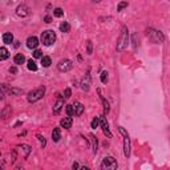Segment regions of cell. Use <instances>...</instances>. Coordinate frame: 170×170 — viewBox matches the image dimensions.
<instances>
[{"mask_svg": "<svg viewBox=\"0 0 170 170\" xmlns=\"http://www.w3.org/2000/svg\"><path fill=\"white\" fill-rule=\"evenodd\" d=\"M100 126L102 128V132H104V134H106L108 137H112V132L109 130V125H108V121H106V118L104 116H101L100 117Z\"/></svg>", "mask_w": 170, "mask_h": 170, "instance_id": "cell-8", "label": "cell"}, {"mask_svg": "<svg viewBox=\"0 0 170 170\" xmlns=\"http://www.w3.org/2000/svg\"><path fill=\"white\" fill-rule=\"evenodd\" d=\"M16 15L20 16V18H27V16L29 15V8L27 5H24V4L19 5L18 9H16Z\"/></svg>", "mask_w": 170, "mask_h": 170, "instance_id": "cell-9", "label": "cell"}, {"mask_svg": "<svg viewBox=\"0 0 170 170\" xmlns=\"http://www.w3.org/2000/svg\"><path fill=\"white\" fill-rule=\"evenodd\" d=\"M98 95H100V98H101V101H102V105H104L105 112L108 113V112H109V102H108V101H106V100L104 98V96H101V92H100V89H98Z\"/></svg>", "mask_w": 170, "mask_h": 170, "instance_id": "cell-22", "label": "cell"}, {"mask_svg": "<svg viewBox=\"0 0 170 170\" xmlns=\"http://www.w3.org/2000/svg\"><path fill=\"white\" fill-rule=\"evenodd\" d=\"M53 15H55L56 18H61V16L64 15V11H63L61 8H56L55 11H53Z\"/></svg>", "mask_w": 170, "mask_h": 170, "instance_id": "cell-27", "label": "cell"}, {"mask_svg": "<svg viewBox=\"0 0 170 170\" xmlns=\"http://www.w3.org/2000/svg\"><path fill=\"white\" fill-rule=\"evenodd\" d=\"M101 169L102 170H114L117 169V161L113 157H105L101 162Z\"/></svg>", "mask_w": 170, "mask_h": 170, "instance_id": "cell-5", "label": "cell"}, {"mask_svg": "<svg viewBox=\"0 0 170 170\" xmlns=\"http://www.w3.org/2000/svg\"><path fill=\"white\" fill-rule=\"evenodd\" d=\"M91 140H92V144H93V153L96 154V153H97V149H98V148H97V146H98V144H97V138H96L93 134H91Z\"/></svg>", "mask_w": 170, "mask_h": 170, "instance_id": "cell-23", "label": "cell"}, {"mask_svg": "<svg viewBox=\"0 0 170 170\" xmlns=\"http://www.w3.org/2000/svg\"><path fill=\"white\" fill-rule=\"evenodd\" d=\"M128 41H129V33H128V28L124 27L122 28L121 33L118 36V40H117V51L121 52L125 49V47L128 45Z\"/></svg>", "mask_w": 170, "mask_h": 170, "instance_id": "cell-1", "label": "cell"}, {"mask_svg": "<svg viewBox=\"0 0 170 170\" xmlns=\"http://www.w3.org/2000/svg\"><path fill=\"white\" fill-rule=\"evenodd\" d=\"M9 114H11V106H5L4 111L2 112V117H3V120H7V118L9 117Z\"/></svg>", "mask_w": 170, "mask_h": 170, "instance_id": "cell-21", "label": "cell"}, {"mask_svg": "<svg viewBox=\"0 0 170 170\" xmlns=\"http://www.w3.org/2000/svg\"><path fill=\"white\" fill-rule=\"evenodd\" d=\"M41 64H43V66L48 68V66L52 64V63H51V57H48V56H45V57H41Z\"/></svg>", "mask_w": 170, "mask_h": 170, "instance_id": "cell-24", "label": "cell"}, {"mask_svg": "<svg viewBox=\"0 0 170 170\" xmlns=\"http://www.w3.org/2000/svg\"><path fill=\"white\" fill-rule=\"evenodd\" d=\"M69 29H71V25H69L68 21H63L60 24V31L61 32H69Z\"/></svg>", "mask_w": 170, "mask_h": 170, "instance_id": "cell-18", "label": "cell"}, {"mask_svg": "<svg viewBox=\"0 0 170 170\" xmlns=\"http://www.w3.org/2000/svg\"><path fill=\"white\" fill-rule=\"evenodd\" d=\"M9 73H13V75H15V73H18V69H16L15 66H12V68H9Z\"/></svg>", "mask_w": 170, "mask_h": 170, "instance_id": "cell-36", "label": "cell"}, {"mask_svg": "<svg viewBox=\"0 0 170 170\" xmlns=\"http://www.w3.org/2000/svg\"><path fill=\"white\" fill-rule=\"evenodd\" d=\"M148 36H149V39L152 40V41H154V43H162L164 41V35H162L159 31H156V29H148Z\"/></svg>", "mask_w": 170, "mask_h": 170, "instance_id": "cell-6", "label": "cell"}, {"mask_svg": "<svg viewBox=\"0 0 170 170\" xmlns=\"http://www.w3.org/2000/svg\"><path fill=\"white\" fill-rule=\"evenodd\" d=\"M72 122H73L72 117H69V116H68V117H64V118H63L60 124H61V126H63L64 129H69V128L72 126Z\"/></svg>", "mask_w": 170, "mask_h": 170, "instance_id": "cell-13", "label": "cell"}, {"mask_svg": "<svg viewBox=\"0 0 170 170\" xmlns=\"http://www.w3.org/2000/svg\"><path fill=\"white\" fill-rule=\"evenodd\" d=\"M37 45H39V39L36 37V36H32V37H28V40H27V47H28V48L35 49Z\"/></svg>", "mask_w": 170, "mask_h": 170, "instance_id": "cell-12", "label": "cell"}, {"mask_svg": "<svg viewBox=\"0 0 170 170\" xmlns=\"http://www.w3.org/2000/svg\"><path fill=\"white\" fill-rule=\"evenodd\" d=\"M66 114H68L69 117L75 116V111H73V106L72 105H66Z\"/></svg>", "mask_w": 170, "mask_h": 170, "instance_id": "cell-28", "label": "cell"}, {"mask_svg": "<svg viewBox=\"0 0 170 170\" xmlns=\"http://www.w3.org/2000/svg\"><path fill=\"white\" fill-rule=\"evenodd\" d=\"M72 66H73V63L71 61V60H68V59L60 60L59 64H57V68H59L60 72H68V71H71Z\"/></svg>", "mask_w": 170, "mask_h": 170, "instance_id": "cell-7", "label": "cell"}, {"mask_svg": "<svg viewBox=\"0 0 170 170\" xmlns=\"http://www.w3.org/2000/svg\"><path fill=\"white\" fill-rule=\"evenodd\" d=\"M98 125H100V118H98V117L93 118V121H92V128H93V129H96Z\"/></svg>", "mask_w": 170, "mask_h": 170, "instance_id": "cell-31", "label": "cell"}, {"mask_svg": "<svg viewBox=\"0 0 170 170\" xmlns=\"http://www.w3.org/2000/svg\"><path fill=\"white\" fill-rule=\"evenodd\" d=\"M93 2H97L98 3V2H101V0H93Z\"/></svg>", "mask_w": 170, "mask_h": 170, "instance_id": "cell-40", "label": "cell"}, {"mask_svg": "<svg viewBox=\"0 0 170 170\" xmlns=\"http://www.w3.org/2000/svg\"><path fill=\"white\" fill-rule=\"evenodd\" d=\"M125 7H128V2H121V3H120V4L117 5V11L121 12L122 9L125 8Z\"/></svg>", "mask_w": 170, "mask_h": 170, "instance_id": "cell-29", "label": "cell"}, {"mask_svg": "<svg viewBox=\"0 0 170 170\" xmlns=\"http://www.w3.org/2000/svg\"><path fill=\"white\" fill-rule=\"evenodd\" d=\"M8 57H9L8 49L4 48V47H0V61H3V60H7Z\"/></svg>", "mask_w": 170, "mask_h": 170, "instance_id": "cell-14", "label": "cell"}, {"mask_svg": "<svg viewBox=\"0 0 170 170\" xmlns=\"http://www.w3.org/2000/svg\"><path fill=\"white\" fill-rule=\"evenodd\" d=\"M52 140H53L55 142H57L59 140H60V129H59V128L53 129V132H52Z\"/></svg>", "mask_w": 170, "mask_h": 170, "instance_id": "cell-20", "label": "cell"}, {"mask_svg": "<svg viewBox=\"0 0 170 170\" xmlns=\"http://www.w3.org/2000/svg\"><path fill=\"white\" fill-rule=\"evenodd\" d=\"M44 21H45V23H51V21H52V18H51V16H45V18H44Z\"/></svg>", "mask_w": 170, "mask_h": 170, "instance_id": "cell-37", "label": "cell"}, {"mask_svg": "<svg viewBox=\"0 0 170 170\" xmlns=\"http://www.w3.org/2000/svg\"><path fill=\"white\" fill-rule=\"evenodd\" d=\"M37 138H39V141H40V144H41V146L44 148V146H45V138L43 137V136H40V134H37Z\"/></svg>", "mask_w": 170, "mask_h": 170, "instance_id": "cell-33", "label": "cell"}, {"mask_svg": "<svg viewBox=\"0 0 170 170\" xmlns=\"http://www.w3.org/2000/svg\"><path fill=\"white\" fill-rule=\"evenodd\" d=\"M25 61V57H24V55H21V53H18V55L15 56V64H23V63Z\"/></svg>", "mask_w": 170, "mask_h": 170, "instance_id": "cell-19", "label": "cell"}, {"mask_svg": "<svg viewBox=\"0 0 170 170\" xmlns=\"http://www.w3.org/2000/svg\"><path fill=\"white\" fill-rule=\"evenodd\" d=\"M56 41V35L52 29H48V31H44L41 33V43L47 47L52 45L53 43Z\"/></svg>", "mask_w": 170, "mask_h": 170, "instance_id": "cell-2", "label": "cell"}, {"mask_svg": "<svg viewBox=\"0 0 170 170\" xmlns=\"http://www.w3.org/2000/svg\"><path fill=\"white\" fill-rule=\"evenodd\" d=\"M118 130L122 136H124V154H125L126 158H129V156H130V138H129L128 133H126V130L122 128V126H120Z\"/></svg>", "mask_w": 170, "mask_h": 170, "instance_id": "cell-3", "label": "cell"}, {"mask_svg": "<svg viewBox=\"0 0 170 170\" xmlns=\"http://www.w3.org/2000/svg\"><path fill=\"white\" fill-rule=\"evenodd\" d=\"M3 98H4V95H3V92L0 91V100H3Z\"/></svg>", "mask_w": 170, "mask_h": 170, "instance_id": "cell-39", "label": "cell"}, {"mask_svg": "<svg viewBox=\"0 0 170 170\" xmlns=\"http://www.w3.org/2000/svg\"><path fill=\"white\" fill-rule=\"evenodd\" d=\"M108 81V72H102L101 73V82L102 84H106Z\"/></svg>", "mask_w": 170, "mask_h": 170, "instance_id": "cell-30", "label": "cell"}, {"mask_svg": "<svg viewBox=\"0 0 170 170\" xmlns=\"http://www.w3.org/2000/svg\"><path fill=\"white\" fill-rule=\"evenodd\" d=\"M89 84H91V77H89V75H86V81L84 79L82 80V82H81L82 89H84V91H89Z\"/></svg>", "mask_w": 170, "mask_h": 170, "instance_id": "cell-17", "label": "cell"}, {"mask_svg": "<svg viewBox=\"0 0 170 170\" xmlns=\"http://www.w3.org/2000/svg\"><path fill=\"white\" fill-rule=\"evenodd\" d=\"M3 41L5 43V44H11V43L13 41V36H12V33H9V32H7L3 35Z\"/></svg>", "mask_w": 170, "mask_h": 170, "instance_id": "cell-15", "label": "cell"}, {"mask_svg": "<svg viewBox=\"0 0 170 170\" xmlns=\"http://www.w3.org/2000/svg\"><path fill=\"white\" fill-rule=\"evenodd\" d=\"M27 66H28V69L29 71H37V65H36V63L33 61V60L31 59V60H28V61H27Z\"/></svg>", "mask_w": 170, "mask_h": 170, "instance_id": "cell-16", "label": "cell"}, {"mask_svg": "<svg viewBox=\"0 0 170 170\" xmlns=\"http://www.w3.org/2000/svg\"><path fill=\"white\" fill-rule=\"evenodd\" d=\"M20 148L24 150V157H28V154L31 153V146H28V145H21Z\"/></svg>", "mask_w": 170, "mask_h": 170, "instance_id": "cell-25", "label": "cell"}, {"mask_svg": "<svg viewBox=\"0 0 170 170\" xmlns=\"http://www.w3.org/2000/svg\"><path fill=\"white\" fill-rule=\"evenodd\" d=\"M44 93H45V88H44V86H40V88H37V89H35V91H32V92L28 93V101L29 102L39 101L40 98H43Z\"/></svg>", "mask_w": 170, "mask_h": 170, "instance_id": "cell-4", "label": "cell"}, {"mask_svg": "<svg viewBox=\"0 0 170 170\" xmlns=\"http://www.w3.org/2000/svg\"><path fill=\"white\" fill-rule=\"evenodd\" d=\"M71 93H72V92H71V89L66 88V89H65V92H64V97H65V98H69V97H71Z\"/></svg>", "mask_w": 170, "mask_h": 170, "instance_id": "cell-34", "label": "cell"}, {"mask_svg": "<svg viewBox=\"0 0 170 170\" xmlns=\"http://www.w3.org/2000/svg\"><path fill=\"white\" fill-rule=\"evenodd\" d=\"M63 106H64V100H63L61 97H59L57 101H56V104L53 105V114H59Z\"/></svg>", "mask_w": 170, "mask_h": 170, "instance_id": "cell-11", "label": "cell"}, {"mask_svg": "<svg viewBox=\"0 0 170 170\" xmlns=\"http://www.w3.org/2000/svg\"><path fill=\"white\" fill-rule=\"evenodd\" d=\"M73 106V111H75V116H81L82 112H84V105L81 104V102L76 101L75 104H72Z\"/></svg>", "mask_w": 170, "mask_h": 170, "instance_id": "cell-10", "label": "cell"}, {"mask_svg": "<svg viewBox=\"0 0 170 170\" xmlns=\"http://www.w3.org/2000/svg\"><path fill=\"white\" fill-rule=\"evenodd\" d=\"M8 92L11 93V95H15V96H20V95H21V93H23V91H21V89H18V88H11Z\"/></svg>", "mask_w": 170, "mask_h": 170, "instance_id": "cell-26", "label": "cell"}, {"mask_svg": "<svg viewBox=\"0 0 170 170\" xmlns=\"http://www.w3.org/2000/svg\"><path fill=\"white\" fill-rule=\"evenodd\" d=\"M72 168H73V170H75V169H79V164H77V162H75V164L72 165Z\"/></svg>", "mask_w": 170, "mask_h": 170, "instance_id": "cell-38", "label": "cell"}, {"mask_svg": "<svg viewBox=\"0 0 170 170\" xmlns=\"http://www.w3.org/2000/svg\"><path fill=\"white\" fill-rule=\"evenodd\" d=\"M33 57H36V59L43 57V52L39 51V49H35V52H33Z\"/></svg>", "mask_w": 170, "mask_h": 170, "instance_id": "cell-32", "label": "cell"}, {"mask_svg": "<svg viewBox=\"0 0 170 170\" xmlns=\"http://www.w3.org/2000/svg\"><path fill=\"white\" fill-rule=\"evenodd\" d=\"M86 45H88L86 52H88V55H91V53H92V41H88V43H86Z\"/></svg>", "mask_w": 170, "mask_h": 170, "instance_id": "cell-35", "label": "cell"}]
</instances>
